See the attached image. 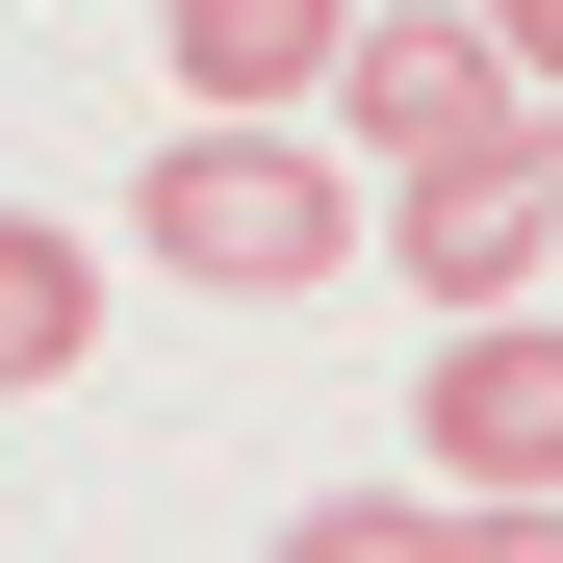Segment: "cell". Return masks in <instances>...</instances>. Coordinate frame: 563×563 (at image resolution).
Returning a JSON list of instances; mask_svg holds the SVG:
<instances>
[{
  "label": "cell",
  "mask_w": 563,
  "mask_h": 563,
  "mask_svg": "<svg viewBox=\"0 0 563 563\" xmlns=\"http://www.w3.org/2000/svg\"><path fill=\"white\" fill-rule=\"evenodd\" d=\"M461 26L512 52V103H563V0H461Z\"/></svg>",
  "instance_id": "9c48e42d"
},
{
  "label": "cell",
  "mask_w": 563,
  "mask_h": 563,
  "mask_svg": "<svg viewBox=\"0 0 563 563\" xmlns=\"http://www.w3.org/2000/svg\"><path fill=\"white\" fill-rule=\"evenodd\" d=\"M333 26L358 0H154V77H179V129H308Z\"/></svg>",
  "instance_id": "5b68a950"
},
{
  "label": "cell",
  "mask_w": 563,
  "mask_h": 563,
  "mask_svg": "<svg viewBox=\"0 0 563 563\" xmlns=\"http://www.w3.org/2000/svg\"><path fill=\"white\" fill-rule=\"evenodd\" d=\"M358 231H385L435 308H538V256H563V179H538V129H512V154H435V179H358Z\"/></svg>",
  "instance_id": "3957f363"
},
{
  "label": "cell",
  "mask_w": 563,
  "mask_h": 563,
  "mask_svg": "<svg viewBox=\"0 0 563 563\" xmlns=\"http://www.w3.org/2000/svg\"><path fill=\"white\" fill-rule=\"evenodd\" d=\"M538 179H563V129H538Z\"/></svg>",
  "instance_id": "30bf717a"
},
{
  "label": "cell",
  "mask_w": 563,
  "mask_h": 563,
  "mask_svg": "<svg viewBox=\"0 0 563 563\" xmlns=\"http://www.w3.org/2000/svg\"><path fill=\"white\" fill-rule=\"evenodd\" d=\"M308 129H333L358 179H435V154H512L538 103H512V52L461 26V0H358V26H333V77H308Z\"/></svg>",
  "instance_id": "7a4b0ae2"
},
{
  "label": "cell",
  "mask_w": 563,
  "mask_h": 563,
  "mask_svg": "<svg viewBox=\"0 0 563 563\" xmlns=\"http://www.w3.org/2000/svg\"><path fill=\"white\" fill-rule=\"evenodd\" d=\"M77 358H103V256L52 206H0V385H77Z\"/></svg>",
  "instance_id": "8992f818"
},
{
  "label": "cell",
  "mask_w": 563,
  "mask_h": 563,
  "mask_svg": "<svg viewBox=\"0 0 563 563\" xmlns=\"http://www.w3.org/2000/svg\"><path fill=\"white\" fill-rule=\"evenodd\" d=\"M410 461L435 487H563V333L538 308H461V358L410 385Z\"/></svg>",
  "instance_id": "277c9868"
},
{
  "label": "cell",
  "mask_w": 563,
  "mask_h": 563,
  "mask_svg": "<svg viewBox=\"0 0 563 563\" xmlns=\"http://www.w3.org/2000/svg\"><path fill=\"white\" fill-rule=\"evenodd\" d=\"M129 256L206 282V308H308V282H358V154L333 129H179L129 179Z\"/></svg>",
  "instance_id": "6da1fadb"
},
{
  "label": "cell",
  "mask_w": 563,
  "mask_h": 563,
  "mask_svg": "<svg viewBox=\"0 0 563 563\" xmlns=\"http://www.w3.org/2000/svg\"><path fill=\"white\" fill-rule=\"evenodd\" d=\"M282 563H435V487H308Z\"/></svg>",
  "instance_id": "52a82bcc"
},
{
  "label": "cell",
  "mask_w": 563,
  "mask_h": 563,
  "mask_svg": "<svg viewBox=\"0 0 563 563\" xmlns=\"http://www.w3.org/2000/svg\"><path fill=\"white\" fill-rule=\"evenodd\" d=\"M435 563H563V487H435Z\"/></svg>",
  "instance_id": "ba28073f"
}]
</instances>
